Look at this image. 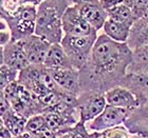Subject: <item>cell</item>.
<instances>
[{
	"mask_svg": "<svg viewBox=\"0 0 148 138\" xmlns=\"http://www.w3.org/2000/svg\"><path fill=\"white\" fill-rule=\"evenodd\" d=\"M132 59L127 43L115 42L104 33L97 35L89 61L79 70L80 93L105 94L120 86Z\"/></svg>",
	"mask_w": 148,
	"mask_h": 138,
	"instance_id": "cell-1",
	"label": "cell"
},
{
	"mask_svg": "<svg viewBox=\"0 0 148 138\" xmlns=\"http://www.w3.org/2000/svg\"><path fill=\"white\" fill-rule=\"evenodd\" d=\"M70 4L67 0H45L37 6L35 35L51 44L60 43L64 38L62 16Z\"/></svg>",
	"mask_w": 148,
	"mask_h": 138,
	"instance_id": "cell-2",
	"label": "cell"
},
{
	"mask_svg": "<svg viewBox=\"0 0 148 138\" xmlns=\"http://www.w3.org/2000/svg\"><path fill=\"white\" fill-rule=\"evenodd\" d=\"M0 17L8 24L12 38L11 41H21L35 34L37 6L27 3L15 14H0Z\"/></svg>",
	"mask_w": 148,
	"mask_h": 138,
	"instance_id": "cell-3",
	"label": "cell"
},
{
	"mask_svg": "<svg viewBox=\"0 0 148 138\" xmlns=\"http://www.w3.org/2000/svg\"><path fill=\"white\" fill-rule=\"evenodd\" d=\"M96 38L97 35H91V36L64 35L60 44L68 56L73 69L79 71L89 61Z\"/></svg>",
	"mask_w": 148,
	"mask_h": 138,
	"instance_id": "cell-4",
	"label": "cell"
},
{
	"mask_svg": "<svg viewBox=\"0 0 148 138\" xmlns=\"http://www.w3.org/2000/svg\"><path fill=\"white\" fill-rule=\"evenodd\" d=\"M131 112L132 111L128 109H122L107 104L102 113L92 121L86 123V126L91 133L103 132L124 124L130 116Z\"/></svg>",
	"mask_w": 148,
	"mask_h": 138,
	"instance_id": "cell-5",
	"label": "cell"
},
{
	"mask_svg": "<svg viewBox=\"0 0 148 138\" xmlns=\"http://www.w3.org/2000/svg\"><path fill=\"white\" fill-rule=\"evenodd\" d=\"M107 105L105 94L85 92L77 97V111L79 121L88 123L102 113Z\"/></svg>",
	"mask_w": 148,
	"mask_h": 138,
	"instance_id": "cell-6",
	"label": "cell"
},
{
	"mask_svg": "<svg viewBox=\"0 0 148 138\" xmlns=\"http://www.w3.org/2000/svg\"><path fill=\"white\" fill-rule=\"evenodd\" d=\"M62 31L68 36H91L97 32L80 15L75 5H70L62 16Z\"/></svg>",
	"mask_w": 148,
	"mask_h": 138,
	"instance_id": "cell-7",
	"label": "cell"
},
{
	"mask_svg": "<svg viewBox=\"0 0 148 138\" xmlns=\"http://www.w3.org/2000/svg\"><path fill=\"white\" fill-rule=\"evenodd\" d=\"M20 43L31 65H43V61L49 52L51 43L35 34L21 40Z\"/></svg>",
	"mask_w": 148,
	"mask_h": 138,
	"instance_id": "cell-8",
	"label": "cell"
},
{
	"mask_svg": "<svg viewBox=\"0 0 148 138\" xmlns=\"http://www.w3.org/2000/svg\"><path fill=\"white\" fill-rule=\"evenodd\" d=\"M120 86L129 90L139 101L140 107L146 105L148 98V75L127 72Z\"/></svg>",
	"mask_w": 148,
	"mask_h": 138,
	"instance_id": "cell-9",
	"label": "cell"
},
{
	"mask_svg": "<svg viewBox=\"0 0 148 138\" xmlns=\"http://www.w3.org/2000/svg\"><path fill=\"white\" fill-rule=\"evenodd\" d=\"M49 72L51 73L53 79L59 89L75 96H79L82 92L79 71L75 69H67V70L49 71Z\"/></svg>",
	"mask_w": 148,
	"mask_h": 138,
	"instance_id": "cell-10",
	"label": "cell"
},
{
	"mask_svg": "<svg viewBox=\"0 0 148 138\" xmlns=\"http://www.w3.org/2000/svg\"><path fill=\"white\" fill-rule=\"evenodd\" d=\"M106 102L109 105L133 111L140 107L136 96L122 86H114L105 93Z\"/></svg>",
	"mask_w": 148,
	"mask_h": 138,
	"instance_id": "cell-11",
	"label": "cell"
},
{
	"mask_svg": "<svg viewBox=\"0 0 148 138\" xmlns=\"http://www.w3.org/2000/svg\"><path fill=\"white\" fill-rule=\"evenodd\" d=\"M83 18L92 27L96 32L103 30L106 20L108 19V14L99 2L84 3L75 5Z\"/></svg>",
	"mask_w": 148,
	"mask_h": 138,
	"instance_id": "cell-12",
	"label": "cell"
},
{
	"mask_svg": "<svg viewBox=\"0 0 148 138\" xmlns=\"http://www.w3.org/2000/svg\"><path fill=\"white\" fill-rule=\"evenodd\" d=\"M4 65L14 70L22 71L31 65L20 41H11L3 48Z\"/></svg>",
	"mask_w": 148,
	"mask_h": 138,
	"instance_id": "cell-13",
	"label": "cell"
},
{
	"mask_svg": "<svg viewBox=\"0 0 148 138\" xmlns=\"http://www.w3.org/2000/svg\"><path fill=\"white\" fill-rule=\"evenodd\" d=\"M42 65L49 71L73 69V67L70 63L68 56L64 51L60 43H53V44H51Z\"/></svg>",
	"mask_w": 148,
	"mask_h": 138,
	"instance_id": "cell-14",
	"label": "cell"
},
{
	"mask_svg": "<svg viewBox=\"0 0 148 138\" xmlns=\"http://www.w3.org/2000/svg\"><path fill=\"white\" fill-rule=\"evenodd\" d=\"M127 44L132 51L148 46V17L138 19L133 23Z\"/></svg>",
	"mask_w": 148,
	"mask_h": 138,
	"instance_id": "cell-15",
	"label": "cell"
},
{
	"mask_svg": "<svg viewBox=\"0 0 148 138\" xmlns=\"http://www.w3.org/2000/svg\"><path fill=\"white\" fill-rule=\"evenodd\" d=\"M124 126L133 135L139 132L148 131V104L134 109Z\"/></svg>",
	"mask_w": 148,
	"mask_h": 138,
	"instance_id": "cell-16",
	"label": "cell"
},
{
	"mask_svg": "<svg viewBox=\"0 0 148 138\" xmlns=\"http://www.w3.org/2000/svg\"><path fill=\"white\" fill-rule=\"evenodd\" d=\"M131 27L123 22L115 21L108 18L103 27V33L115 42L127 43L130 35Z\"/></svg>",
	"mask_w": 148,
	"mask_h": 138,
	"instance_id": "cell-17",
	"label": "cell"
},
{
	"mask_svg": "<svg viewBox=\"0 0 148 138\" xmlns=\"http://www.w3.org/2000/svg\"><path fill=\"white\" fill-rule=\"evenodd\" d=\"M1 118L3 121V126L9 130L13 137H19L25 132V124L28 118L17 113L15 110H13L12 107Z\"/></svg>",
	"mask_w": 148,
	"mask_h": 138,
	"instance_id": "cell-18",
	"label": "cell"
},
{
	"mask_svg": "<svg viewBox=\"0 0 148 138\" xmlns=\"http://www.w3.org/2000/svg\"><path fill=\"white\" fill-rule=\"evenodd\" d=\"M107 14H108V18L113 19L115 21L126 23L130 27H132L133 23L136 21V17L132 13V10L124 3L117 4L116 6L109 10Z\"/></svg>",
	"mask_w": 148,
	"mask_h": 138,
	"instance_id": "cell-19",
	"label": "cell"
},
{
	"mask_svg": "<svg viewBox=\"0 0 148 138\" xmlns=\"http://www.w3.org/2000/svg\"><path fill=\"white\" fill-rule=\"evenodd\" d=\"M48 129L46 124V118L43 114H38L28 118L25 124V132L30 133L33 136H36Z\"/></svg>",
	"mask_w": 148,
	"mask_h": 138,
	"instance_id": "cell-20",
	"label": "cell"
},
{
	"mask_svg": "<svg viewBox=\"0 0 148 138\" xmlns=\"http://www.w3.org/2000/svg\"><path fill=\"white\" fill-rule=\"evenodd\" d=\"M19 72L3 65L0 68V91H3L6 86L18 79Z\"/></svg>",
	"mask_w": 148,
	"mask_h": 138,
	"instance_id": "cell-21",
	"label": "cell"
},
{
	"mask_svg": "<svg viewBox=\"0 0 148 138\" xmlns=\"http://www.w3.org/2000/svg\"><path fill=\"white\" fill-rule=\"evenodd\" d=\"M97 133H91L88 131L86 123L78 122L67 131V138H95Z\"/></svg>",
	"mask_w": 148,
	"mask_h": 138,
	"instance_id": "cell-22",
	"label": "cell"
},
{
	"mask_svg": "<svg viewBox=\"0 0 148 138\" xmlns=\"http://www.w3.org/2000/svg\"><path fill=\"white\" fill-rule=\"evenodd\" d=\"M27 4V0H0V14L13 15Z\"/></svg>",
	"mask_w": 148,
	"mask_h": 138,
	"instance_id": "cell-23",
	"label": "cell"
},
{
	"mask_svg": "<svg viewBox=\"0 0 148 138\" xmlns=\"http://www.w3.org/2000/svg\"><path fill=\"white\" fill-rule=\"evenodd\" d=\"M129 134L130 133L126 129V126L122 124V126L97 133L95 138H129Z\"/></svg>",
	"mask_w": 148,
	"mask_h": 138,
	"instance_id": "cell-24",
	"label": "cell"
},
{
	"mask_svg": "<svg viewBox=\"0 0 148 138\" xmlns=\"http://www.w3.org/2000/svg\"><path fill=\"white\" fill-rule=\"evenodd\" d=\"M131 10L136 20L148 17V0H136Z\"/></svg>",
	"mask_w": 148,
	"mask_h": 138,
	"instance_id": "cell-25",
	"label": "cell"
},
{
	"mask_svg": "<svg viewBox=\"0 0 148 138\" xmlns=\"http://www.w3.org/2000/svg\"><path fill=\"white\" fill-rule=\"evenodd\" d=\"M11 109V103L4 96L3 91H0V117H2Z\"/></svg>",
	"mask_w": 148,
	"mask_h": 138,
	"instance_id": "cell-26",
	"label": "cell"
},
{
	"mask_svg": "<svg viewBox=\"0 0 148 138\" xmlns=\"http://www.w3.org/2000/svg\"><path fill=\"white\" fill-rule=\"evenodd\" d=\"M99 2L103 6V9L105 10L106 12H108L109 10L116 6L117 4L123 3V0H99Z\"/></svg>",
	"mask_w": 148,
	"mask_h": 138,
	"instance_id": "cell-27",
	"label": "cell"
},
{
	"mask_svg": "<svg viewBox=\"0 0 148 138\" xmlns=\"http://www.w3.org/2000/svg\"><path fill=\"white\" fill-rule=\"evenodd\" d=\"M11 33H10L9 30H4V31H0V46H4L8 44V43L11 42Z\"/></svg>",
	"mask_w": 148,
	"mask_h": 138,
	"instance_id": "cell-28",
	"label": "cell"
},
{
	"mask_svg": "<svg viewBox=\"0 0 148 138\" xmlns=\"http://www.w3.org/2000/svg\"><path fill=\"white\" fill-rule=\"evenodd\" d=\"M70 5H78V4H84V3H92L99 2V0H67Z\"/></svg>",
	"mask_w": 148,
	"mask_h": 138,
	"instance_id": "cell-29",
	"label": "cell"
},
{
	"mask_svg": "<svg viewBox=\"0 0 148 138\" xmlns=\"http://www.w3.org/2000/svg\"><path fill=\"white\" fill-rule=\"evenodd\" d=\"M12 134L10 133V131L6 129L5 126H3L0 128V138H12Z\"/></svg>",
	"mask_w": 148,
	"mask_h": 138,
	"instance_id": "cell-30",
	"label": "cell"
},
{
	"mask_svg": "<svg viewBox=\"0 0 148 138\" xmlns=\"http://www.w3.org/2000/svg\"><path fill=\"white\" fill-rule=\"evenodd\" d=\"M45 0H27V3L28 4H32V5L38 6L41 2H43Z\"/></svg>",
	"mask_w": 148,
	"mask_h": 138,
	"instance_id": "cell-31",
	"label": "cell"
},
{
	"mask_svg": "<svg viewBox=\"0 0 148 138\" xmlns=\"http://www.w3.org/2000/svg\"><path fill=\"white\" fill-rule=\"evenodd\" d=\"M4 65V54H3V48L0 46V68Z\"/></svg>",
	"mask_w": 148,
	"mask_h": 138,
	"instance_id": "cell-32",
	"label": "cell"
},
{
	"mask_svg": "<svg viewBox=\"0 0 148 138\" xmlns=\"http://www.w3.org/2000/svg\"><path fill=\"white\" fill-rule=\"evenodd\" d=\"M4 30H9L8 24L3 19H0V31H4Z\"/></svg>",
	"mask_w": 148,
	"mask_h": 138,
	"instance_id": "cell-33",
	"label": "cell"
},
{
	"mask_svg": "<svg viewBox=\"0 0 148 138\" xmlns=\"http://www.w3.org/2000/svg\"><path fill=\"white\" fill-rule=\"evenodd\" d=\"M136 135L141 138H148V131H146V132H139L136 133Z\"/></svg>",
	"mask_w": 148,
	"mask_h": 138,
	"instance_id": "cell-34",
	"label": "cell"
},
{
	"mask_svg": "<svg viewBox=\"0 0 148 138\" xmlns=\"http://www.w3.org/2000/svg\"><path fill=\"white\" fill-rule=\"evenodd\" d=\"M20 138H35V137L33 135H32V134H30V133L25 132L21 136H20Z\"/></svg>",
	"mask_w": 148,
	"mask_h": 138,
	"instance_id": "cell-35",
	"label": "cell"
},
{
	"mask_svg": "<svg viewBox=\"0 0 148 138\" xmlns=\"http://www.w3.org/2000/svg\"><path fill=\"white\" fill-rule=\"evenodd\" d=\"M1 126H3V121H2V118L0 117V128H1Z\"/></svg>",
	"mask_w": 148,
	"mask_h": 138,
	"instance_id": "cell-36",
	"label": "cell"
},
{
	"mask_svg": "<svg viewBox=\"0 0 148 138\" xmlns=\"http://www.w3.org/2000/svg\"><path fill=\"white\" fill-rule=\"evenodd\" d=\"M146 104H148V98H147V103H146Z\"/></svg>",
	"mask_w": 148,
	"mask_h": 138,
	"instance_id": "cell-37",
	"label": "cell"
}]
</instances>
